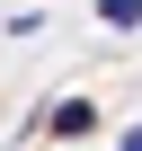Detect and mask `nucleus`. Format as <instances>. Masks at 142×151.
<instances>
[{"label": "nucleus", "mask_w": 142, "mask_h": 151, "mask_svg": "<svg viewBox=\"0 0 142 151\" xmlns=\"http://www.w3.org/2000/svg\"><path fill=\"white\" fill-rule=\"evenodd\" d=\"M115 151H142V124H124V133H115Z\"/></svg>", "instance_id": "obj_3"}, {"label": "nucleus", "mask_w": 142, "mask_h": 151, "mask_svg": "<svg viewBox=\"0 0 142 151\" xmlns=\"http://www.w3.org/2000/svg\"><path fill=\"white\" fill-rule=\"evenodd\" d=\"M98 27H107V36H133V27H142V0H98Z\"/></svg>", "instance_id": "obj_2"}, {"label": "nucleus", "mask_w": 142, "mask_h": 151, "mask_svg": "<svg viewBox=\"0 0 142 151\" xmlns=\"http://www.w3.org/2000/svg\"><path fill=\"white\" fill-rule=\"evenodd\" d=\"M80 133H98V107H89V98L53 107V142H80Z\"/></svg>", "instance_id": "obj_1"}]
</instances>
